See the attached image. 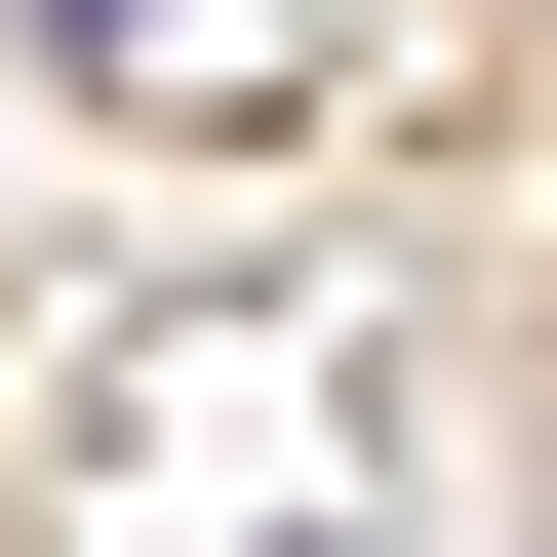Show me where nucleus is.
Segmentation results:
<instances>
[]
</instances>
